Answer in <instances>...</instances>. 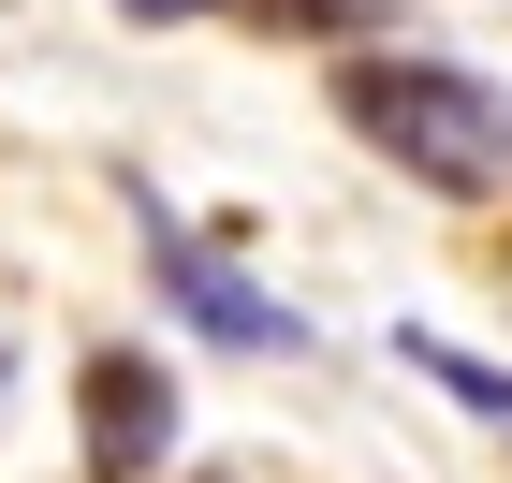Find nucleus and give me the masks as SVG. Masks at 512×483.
Wrapping results in <instances>:
<instances>
[{
    "label": "nucleus",
    "instance_id": "obj_4",
    "mask_svg": "<svg viewBox=\"0 0 512 483\" xmlns=\"http://www.w3.org/2000/svg\"><path fill=\"white\" fill-rule=\"evenodd\" d=\"M395 366H425V381H439V396H454V410H469V425H498V440H512V366L454 352V337H425V322L395 337Z\"/></svg>",
    "mask_w": 512,
    "mask_h": 483
},
{
    "label": "nucleus",
    "instance_id": "obj_1",
    "mask_svg": "<svg viewBox=\"0 0 512 483\" xmlns=\"http://www.w3.org/2000/svg\"><path fill=\"white\" fill-rule=\"evenodd\" d=\"M337 118L439 205H498L512 191V88L425 44H337Z\"/></svg>",
    "mask_w": 512,
    "mask_h": 483
},
{
    "label": "nucleus",
    "instance_id": "obj_3",
    "mask_svg": "<svg viewBox=\"0 0 512 483\" xmlns=\"http://www.w3.org/2000/svg\"><path fill=\"white\" fill-rule=\"evenodd\" d=\"M74 425H88V483H161L176 440H191V396H176V366L147 337H103L74 366Z\"/></svg>",
    "mask_w": 512,
    "mask_h": 483
},
{
    "label": "nucleus",
    "instance_id": "obj_6",
    "mask_svg": "<svg viewBox=\"0 0 512 483\" xmlns=\"http://www.w3.org/2000/svg\"><path fill=\"white\" fill-rule=\"evenodd\" d=\"M132 30H191V15H220V0H118Z\"/></svg>",
    "mask_w": 512,
    "mask_h": 483
},
{
    "label": "nucleus",
    "instance_id": "obj_7",
    "mask_svg": "<svg viewBox=\"0 0 512 483\" xmlns=\"http://www.w3.org/2000/svg\"><path fill=\"white\" fill-rule=\"evenodd\" d=\"M205 483H235V469H205Z\"/></svg>",
    "mask_w": 512,
    "mask_h": 483
},
{
    "label": "nucleus",
    "instance_id": "obj_5",
    "mask_svg": "<svg viewBox=\"0 0 512 483\" xmlns=\"http://www.w3.org/2000/svg\"><path fill=\"white\" fill-rule=\"evenodd\" d=\"M220 15H249L278 44H381L395 30V0H220Z\"/></svg>",
    "mask_w": 512,
    "mask_h": 483
},
{
    "label": "nucleus",
    "instance_id": "obj_2",
    "mask_svg": "<svg viewBox=\"0 0 512 483\" xmlns=\"http://www.w3.org/2000/svg\"><path fill=\"white\" fill-rule=\"evenodd\" d=\"M132 235H147V279H161V308L191 322L205 352H308V308H278V293L249 279L235 249H205L191 220H176V205L147 191V176H132Z\"/></svg>",
    "mask_w": 512,
    "mask_h": 483
}]
</instances>
